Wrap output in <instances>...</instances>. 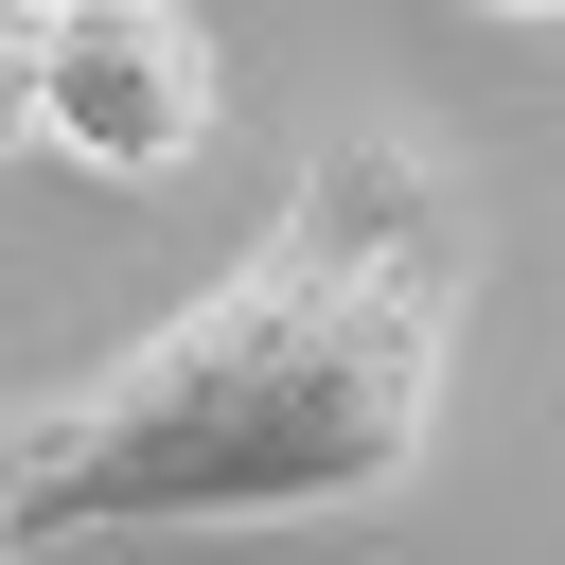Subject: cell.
I'll list each match as a JSON object with an SVG mask.
<instances>
[{"label": "cell", "mask_w": 565, "mask_h": 565, "mask_svg": "<svg viewBox=\"0 0 565 565\" xmlns=\"http://www.w3.org/2000/svg\"><path fill=\"white\" fill-rule=\"evenodd\" d=\"M18 141H53V18L0 0V159H18Z\"/></svg>", "instance_id": "3"}, {"label": "cell", "mask_w": 565, "mask_h": 565, "mask_svg": "<svg viewBox=\"0 0 565 565\" xmlns=\"http://www.w3.org/2000/svg\"><path fill=\"white\" fill-rule=\"evenodd\" d=\"M477 300V212L406 124H335L300 194L194 282L159 335L88 353L71 388L0 406V565L71 530H282L371 512L441 441Z\"/></svg>", "instance_id": "1"}, {"label": "cell", "mask_w": 565, "mask_h": 565, "mask_svg": "<svg viewBox=\"0 0 565 565\" xmlns=\"http://www.w3.org/2000/svg\"><path fill=\"white\" fill-rule=\"evenodd\" d=\"M212 106H230V53L177 0H71L53 18V159L71 177L141 194V177H177L212 141Z\"/></svg>", "instance_id": "2"}]
</instances>
